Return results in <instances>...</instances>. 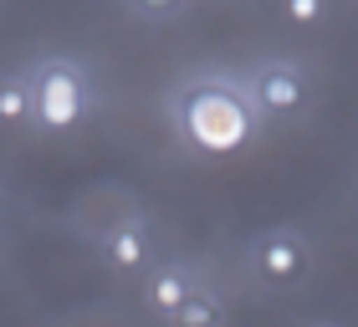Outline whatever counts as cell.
Wrapping results in <instances>:
<instances>
[{"instance_id": "cell-1", "label": "cell", "mask_w": 358, "mask_h": 327, "mask_svg": "<svg viewBox=\"0 0 358 327\" xmlns=\"http://www.w3.org/2000/svg\"><path fill=\"white\" fill-rule=\"evenodd\" d=\"M179 118H185V133L200 143L205 154H236L241 143L251 138V112L246 103L220 87V82H194L179 103Z\"/></svg>"}, {"instance_id": "cell-2", "label": "cell", "mask_w": 358, "mask_h": 327, "mask_svg": "<svg viewBox=\"0 0 358 327\" xmlns=\"http://www.w3.org/2000/svg\"><path fill=\"white\" fill-rule=\"evenodd\" d=\"M31 108H36L41 128H72L87 108L83 72H77L72 61H46V67L31 77Z\"/></svg>"}, {"instance_id": "cell-3", "label": "cell", "mask_w": 358, "mask_h": 327, "mask_svg": "<svg viewBox=\"0 0 358 327\" xmlns=\"http://www.w3.org/2000/svg\"><path fill=\"white\" fill-rule=\"evenodd\" d=\"M256 271L266 276L271 286H292V282H302V271H307V240L302 235H266L262 240V251H256Z\"/></svg>"}, {"instance_id": "cell-4", "label": "cell", "mask_w": 358, "mask_h": 327, "mask_svg": "<svg viewBox=\"0 0 358 327\" xmlns=\"http://www.w3.org/2000/svg\"><path fill=\"white\" fill-rule=\"evenodd\" d=\"M256 103H262L266 112H276V118H292L302 103H307V82L297 67H262L256 72Z\"/></svg>"}, {"instance_id": "cell-5", "label": "cell", "mask_w": 358, "mask_h": 327, "mask_svg": "<svg viewBox=\"0 0 358 327\" xmlns=\"http://www.w3.org/2000/svg\"><path fill=\"white\" fill-rule=\"evenodd\" d=\"M149 256H154V235L143 231V225H118V231L108 235V261H113V266L138 271Z\"/></svg>"}, {"instance_id": "cell-6", "label": "cell", "mask_w": 358, "mask_h": 327, "mask_svg": "<svg viewBox=\"0 0 358 327\" xmlns=\"http://www.w3.org/2000/svg\"><path fill=\"white\" fill-rule=\"evenodd\" d=\"M189 291H194L189 271H179V266H164V271H159L154 282H149V302H154L164 317H174L179 307H185V297H189Z\"/></svg>"}, {"instance_id": "cell-7", "label": "cell", "mask_w": 358, "mask_h": 327, "mask_svg": "<svg viewBox=\"0 0 358 327\" xmlns=\"http://www.w3.org/2000/svg\"><path fill=\"white\" fill-rule=\"evenodd\" d=\"M169 322H174V327H220V322H225V307L210 297V291L194 286L189 297H185V307H179Z\"/></svg>"}, {"instance_id": "cell-8", "label": "cell", "mask_w": 358, "mask_h": 327, "mask_svg": "<svg viewBox=\"0 0 358 327\" xmlns=\"http://www.w3.org/2000/svg\"><path fill=\"white\" fill-rule=\"evenodd\" d=\"M26 118H36V108H31V82L6 77L0 82V123H26Z\"/></svg>"}, {"instance_id": "cell-9", "label": "cell", "mask_w": 358, "mask_h": 327, "mask_svg": "<svg viewBox=\"0 0 358 327\" xmlns=\"http://www.w3.org/2000/svg\"><path fill=\"white\" fill-rule=\"evenodd\" d=\"M128 6H134L143 21H169V15L185 6V0H128Z\"/></svg>"}, {"instance_id": "cell-10", "label": "cell", "mask_w": 358, "mask_h": 327, "mask_svg": "<svg viewBox=\"0 0 358 327\" xmlns=\"http://www.w3.org/2000/svg\"><path fill=\"white\" fill-rule=\"evenodd\" d=\"M322 15V0H287V21H297V26H313Z\"/></svg>"}, {"instance_id": "cell-11", "label": "cell", "mask_w": 358, "mask_h": 327, "mask_svg": "<svg viewBox=\"0 0 358 327\" xmlns=\"http://www.w3.org/2000/svg\"><path fill=\"white\" fill-rule=\"evenodd\" d=\"M313 327H333V322H313Z\"/></svg>"}]
</instances>
